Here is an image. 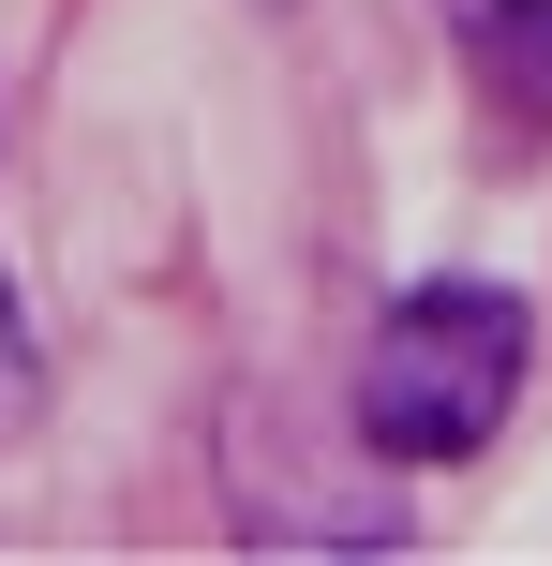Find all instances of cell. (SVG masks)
I'll use <instances>...</instances> for the list:
<instances>
[{"instance_id":"6da1fadb","label":"cell","mask_w":552,"mask_h":566,"mask_svg":"<svg viewBox=\"0 0 552 566\" xmlns=\"http://www.w3.org/2000/svg\"><path fill=\"white\" fill-rule=\"evenodd\" d=\"M538 373V313L508 283H404L374 313V358H358V448L374 462H478L508 432Z\"/></svg>"},{"instance_id":"3957f363","label":"cell","mask_w":552,"mask_h":566,"mask_svg":"<svg viewBox=\"0 0 552 566\" xmlns=\"http://www.w3.org/2000/svg\"><path fill=\"white\" fill-rule=\"evenodd\" d=\"M0 402H15V298H0Z\"/></svg>"},{"instance_id":"7a4b0ae2","label":"cell","mask_w":552,"mask_h":566,"mask_svg":"<svg viewBox=\"0 0 552 566\" xmlns=\"http://www.w3.org/2000/svg\"><path fill=\"white\" fill-rule=\"evenodd\" d=\"M448 45L478 60V90L508 105V135H538L552 119V0H434Z\"/></svg>"}]
</instances>
